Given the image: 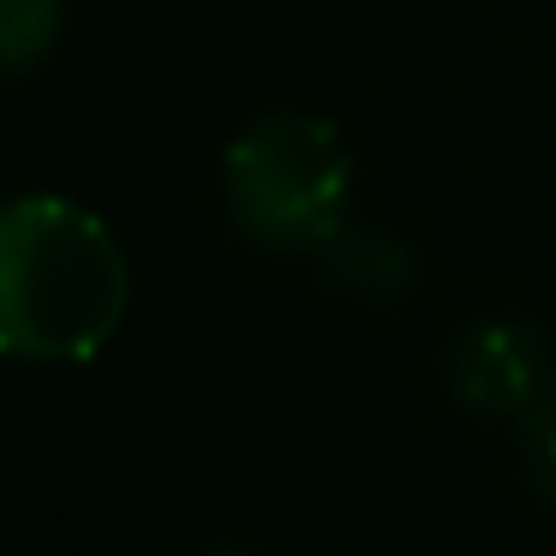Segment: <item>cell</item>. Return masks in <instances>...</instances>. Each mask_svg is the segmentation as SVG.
Wrapping results in <instances>:
<instances>
[{"instance_id":"52a82bcc","label":"cell","mask_w":556,"mask_h":556,"mask_svg":"<svg viewBox=\"0 0 556 556\" xmlns=\"http://www.w3.org/2000/svg\"><path fill=\"white\" fill-rule=\"evenodd\" d=\"M198 556H257V551H240V544H216V551H198Z\"/></svg>"},{"instance_id":"7a4b0ae2","label":"cell","mask_w":556,"mask_h":556,"mask_svg":"<svg viewBox=\"0 0 556 556\" xmlns=\"http://www.w3.org/2000/svg\"><path fill=\"white\" fill-rule=\"evenodd\" d=\"M353 150L324 114L276 109L240 126L222 156V204L264 252H324L348 228Z\"/></svg>"},{"instance_id":"6da1fadb","label":"cell","mask_w":556,"mask_h":556,"mask_svg":"<svg viewBox=\"0 0 556 556\" xmlns=\"http://www.w3.org/2000/svg\"><path fill=\"white\" fill-rule=\"evenodd\" d=\"M132 264L97 210L61 192L0 204V359L85 365L121 336Z\"/></svg>"},{"instance_id":"277c9868","label":"cell","mask_w":556,"mask_h":556,"mask_svg":"<svg viewBox=\"0 0 556 556\" xmlns=\"http://www.w3.org/2000/svg\"><path fill=\"white\" fill-rule=\"evenodd\" d=\"M317 264H324L329 288L359 300V305H401L419 288V252L407 240H395V233H377V228H341L317 252Z\"/></svg>"},{"instance_id":"8992f818","label":"cell","mask_w":556,"mask_h":556,"mask_svg":"<svg viewBox=\"0 0 556 556\" xmlns=\"http://www.w3.org/2000/svg\"><path fill=\"white\" fill-rule=\"evenodd\" d=\"M520 472H527V484L556 508V395L539 401V407L520 419Z\"/></svg>"},{"instance_id":"3957f363","label":"cell","mask_w":556,"mask_h":556,"mask_svg":"<svg viewBox=\"0 0 556 556\" xmlns=\"http://www.w3.org/2000/svg\"><path fill=\"white\" fill-rule=\"evenodd\" d=\"M551 341L520 317H479L443 353V383L479 419H527L551 401Z\"/></svg>"},{"instance_id":"5b68a950","label":"cell","mask_w":556,"mask_h":556,"mask_svg":"<svg viewBox=\"0 0 556 556\" xmlns=\"http://www.w3.org/2000/svg\"><path fill=\"white\" fill-rule=\"evenodd\" d=\"M66 0H0V78H25L61 49Z\"/></svg>"}]
</instances>
